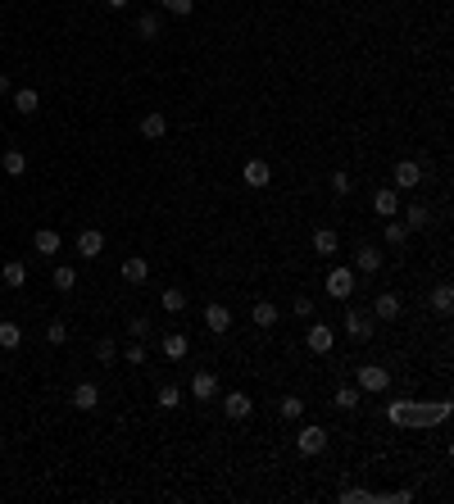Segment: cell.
<instances>
[{
  "instance_id": "1f68e13d",
  "label": "cell",
  "mask_w": 454,
  "mask_h": 504,
  "mask_svg": "<svg viewBox=\"0 0 454 504\" xmlns=\"http://www.w3.org/2000/svg\"><path fill=\"white\" fill-rule=\"evenodd\" d=\"M332 404L336 409H359V391H354V386H341V391L332 395Z\"/></svg>"
},
{
  "instance_id": "8992f818",
  "label": "cell",
  "mask_w": 454,
  "mask_h": 504,
  "mask_svg": "<svg viewBox=\"0 0 454 504\" xmlns=\"http://www.w3.org/2000/svg\"><path fill=\"white\" fill-rule=\"evenodd\" d=\"M386 386H391V373H386L382 364H363V368H359V391H373V395H378V391H386Z\"/></svg>"
},
{
  "instance_id": "484cf974",
  "label": "cell",
  "mask_w": 454,
  "mask_h": 504,
  "mask_svg": "<svg viewBox=\"0 0 454 504\" xmlns=\"http://www.w3.org/2000/svg\"><path fill=\"white\" fill-rule=\"evenodd\" d=\"M432 309H436V314H450L454 309V286L450 282H441L436 291H432Z\"/></svg>"
},
{
  "instance_id": "7402d4cb",
  "label": "cell",
  "mask_w": 454,
  "mask_h": 504,
  "mask_svg": "<svg viewBox=\"0 0 454 504\" xmlns=\"http://www.w3.org/2000/svg\"><path fill=\"white\" fill-rule=\"evenodd\" d=\"M0 168H5L9 178H23V173H27V154H23V150H5V159H0Z\"/></svg>"
},
{
  "instance_id": "f1b7e54d",
  "label": "cell",
  "mask_w": 454,
  "mask_h": 504,
  "mask_svg": "<svg viewBox=\"0 0 454 504\" xmlns=\"http://www.w3.org/2000/svg\"><path fill=\"white\" fill-rule=\"evenodd\" d=\"M159 305H163V309H168V314H182V309H187V291H178V286H168V291H163V296H159Z\"/></svg>"
},
{
  "instance_id": "e0dca14e",
  "label": "cell",
  "mask_w": 454,
  "mask_h": 504,
  "mask_svg": "<svg viewBox=\"0 0 454 504\" xmlns=\"http://www.w3.org/2000/svg\"><path fill=\"white\" fill-rule=\"evenodd\" d=\"M163 132H168V119H163L159 110H150L146 119H141V137H146V141H159Z\"/></svg>"
},
{
  "instance_id": "83f0119b",
  "label": "cell",
  "mask_w": 454,
  "mask_h": 504,
  "mask_svg": "<svg viewBox=\"0 0 454 504\" xmlns=\"http://www.w3.org/2000/svg\"><path fill=\"white\" fill-rule=\"evenodd\" d=\"M0 277H5V286H14V291H18V286H23V282H27V268H23V264H18V259H9V264H5V268H0Z\"/></svg>"
},
{
  "instance_id": "2e32d148",
  "label": "cell",
  "mask_w": 454,
  "mask_h": 504,
  "mask_svg": "<svg viewBox=\"0 0 454 504\" xmlns=\"http://www.w3.org/2000/svg\"><path fill=\"white\" fill-rule=\"evenodd\" d=\"M354 268L373 277V273L382 268V250H378V246H359V255H354Z\"/></svg>"
},
{
  "instance_id": "3957f363",
  "label": "cell",
  "mask_w": 454,
  "mask_h": 504,
  "mask_svg": "<svg viewBox=\"0 0 454 504\" xmlns=\"http://www.w3.org/2000/svg\"><path fill=\"white\" fill-rule=\"evenodd\" d=\"M345 332H350V341H373V314L368 309H345Z\"/></svg>"
},
{
  "instance_id": "e575fe53",
  "label": "cell",
  "mask_w": 454,
  "mask_h": 504,
  "mask_svg": "<svg viewBox=\"0 0 454 504\" xmlns=\"http://www.w3.org/2000/svg\"><path fill=\"white\" fill-rule=\"evenodd\" d=\"M95 359H100V364H114V359H119V345H114L109 336H105V341H95Z\"/></svg>"
},
{
  "instance_id": "4dcf8cb0",
  "label": "cell",
  "mask_w": 454,
  "mask_h": 504,
  "mask_svg": "<svg viewBox=\"0 0 454 504\" xmlns=\"http://www.w3.org/2000/svg\"><path fill=\"white\" fill-rule=\"evenodd\" d=\"M137 32H141V41H154V37H159V14H141Z\"/></svg>"
},
{
  "instance_id": "ffe728a7",
  "label": "cell",
  "mask_w": 454,
  "mask_h": 504,
  "mask_svg": "<svg viewBox=\"0 0 454 504\" xmlns=\"http://www.w3.org/2000/svg\"><path fill=\"white\" fill-rule=\"evenodd\" d=\"M382 237H386V246H404V241H409V227H404V218H400V214L386 218V232H382Z\"/></svg>"
},
{
  "instance_id": "6da1fadb",
  "label": "cell",
  "mask_w": 454,
  "mask_h": 504,
  "mask_svg": "<svg viewBox=\"0 0 454 504\" xmlns=\"http://www.w3.org/2000/svg\"><path fill=\"white\" fill-rule=\"evenodd\" d=\"M386 418L395 427H432V423H446L450 418V404L436 400V404H418V400H391L386 404Z\"/></svg>"
},
{
  "instance_id": "836d02e7",
  "label": "cell",
  "mask_w": 454,
  "mask_h": 504,
  "mask_svg": "<svg viewBox=\"0 0 454 504\" xmlns=\"http://www.w3.org/2000/svg\"><path fill=\"white\" fill-rule=\"evenodd\" d=\"M18 341H23V332H18V323H0V345H5V350H14Z\"/></svg>"
},
{
  "instance_id": "4fadbf2b",
  "label": "cell",
  "mask_w": 454,
  "mask_h": 504,
  "mask_svg": "<svg viewBox=\"0 0 454 504\" xmlns=\"http://www.w3.org/2000/svg\"><path fill=\"white\" fill-rule=\"evenodd\" d=\"M69 400H73V409H95V404H100V391H95V382H77Z\"/></svg>"
},
{
  "instance_id": "30bf717a",
  "label": "cell",
  "mask_w": 454,
  "mask_h": 504,
  "mask_svg": "<svg viewBox=\"0 0 454 504\" xmlns=\"http://www.w3.org/2000/svg\"><path fill=\"white\" fill-rule=\"evenodd\" d=\"M305 345H309V350H314V354H327V350H332V345H336V336H332V327H323V323H314V327H309V332H305Z\"/></svg>"
},
{
  "instance_id": "44dd1931",
  "label": "cell",
  "mask_w": 454,
  "mask_h": 504,
  "mask_svg": "<svg viewBox=\"0 0 454 504\" xmlns=\"http://www.w3.org/2000/svg\"><path fill=\"white\" fill-rule=\"evenodd\" d=\"M36 105H41V95H36L32 86H18L14 91V110L18 114H36Z\"/></svg>"
},
{
  "instance_id": "d6986e66",
  "label": "cell",
  "mask_w": 454,
  "mask_h": 504,
  "mask_svg": "<svg viewBox=\"0 0 454 504\" xmlns=\"http://www.w3.org/2000/svg\"><path fill=\"white\" fill-rule=\"evenodd\" d=\"M123 277H128V282H146V277H150V264H146V259H141V255H132V259H123Z\"/></svg>"
},
{
  "instance_id": "ab89813d",
  "label": "cell",
  "mask_w": 454,
  "mask_h": 504,
  "mask_svg": "<svg viewBox=\"0 0 454 504\" xmlns=\"http://www.w3.org/2000/svg\"><path fill=\"white\" fill-rule=\"evenodd\" d=\"M295 318H309V314H314V300H309V296H295Z\"/></svg>"
},
{
  "instance_id": "ac0fdd59",
  "label": "cell",
  "mask_w": 454,
  "mask_h": 504,
  "mask_svg": "<svg viewBox=\"0 0 454 504\" xmlns=\"http://www.w3.org/2000/svg\"><path fill=\"white\" fill-rule=\"evenodd\" d=\"M159 350L168 354L173 364H178V359H187V350H191V345H187V336H182V332H168V336L159 341Z\"/></svg>"
},
{
  "instance_id": "9c48e42d",
  "label": "cell",
  "mask_w": 454,
  "mask_h": 504,
  "mask_svg": "<svg viewBox=\"0 0 454 504\" xmlns=\"http://www.w3.org/2000/svg\"><path fill=\"white\" fill-rule=\"evenodd\" d=\"M191 395H196V400H218V373L200 368V373L191 377Z\"/></svg>"
},
{
  "instance_id": "603a6c76",
  "label": "cell",
  "mask_w": 454,
  "mask_h": 504,
  "mask_svg": "<svg viewBox=\"0 0 454 504\" xmlns=\"http://www.w3.org/2000/svg\"><path fill=\"white\" fill-rule=\"evenodd\" d=\"M250 323H255V327H273V323H277V305H268V300H259V305L250 309Z\"/></svg>"
},
{
  "instance_id": "7c38bea8",
  "label": "cell",
  "mask_w": 454,
  "mask_h": 504,
  "mask_svg": "<svg viewBox=\"0 0 454 504\" xmlns=\"http://www.w3.org/2000/svg\"><path fill=\"white\" fill-rule=\"evenodd\" d=\"M205 327H209L214 336H223L227 327H232V309H227V305H205Z\"/></svg>"
},
{
  "instance_id": "7bdbcfd3",
  "label": "cell",
  "mask_w": 454,
  "mask_h": 504,
  "mask_svg": "<svg viewBox=\"0 0 454 504\" xmlns=\"http://www.w3.org/2000/svg\"><path fill=\"white\" fill-rule=\"evenodd\" d=\"M0 95H9V77L5 73H0Z\"/></svg>"
},
{
  "instance_id": "74e56055",
  "label": "cell",
  "mask_w": 454,
  "mask_h": 504,
  "mask_svg": "<svg viewBox=\"0 0 454 504\" xmlns=\"http://www.w3.org/2000/svg\"><path fill=\"white\" fill-rule=\"evenodd\" d=\"M300 413H305V400L300 395H286L282 400V418H300Z\"/></svg>"
},
{
  "instance_id": "5b68a950",
  "label": "cell",
  "mask_w": 454,
  "mask_h": 504,
  "mask_svg": "<svg viewBox=\"0 0 454 504\" xmlns=\"http://www.w3.org/2000/svg\"><path fill=\"white\" fill-rule=\"evenodd\" d=\"M350 291H354V268H332L327 273V296L332 300H350Z\"/></svg>"
},
{
  "instance_id": "8d00e7d4",
  "label": "cell",
  "mask_w": 454,
  "mask_h": 504,
  "mask_svg": "<svg viewBox=\"0 0 454 504\" xmlns=\"http://www.w3.org/2000/svg\"><path fill=\"white\" fill-rule=\"evenodd\" d=\"M46 341H51V345H64V341H69V327H64L60 318H55V323L46 327Z\"/></svg>"
},
{
  "instance_id": "277c9868",
  "label": "cell",
  "mask_w": 454,
  "mask_h": 504,
  "mask_svg": "<svg viewBox=\"0 0 454 504\" xmlns=\"http://www.w3.org/2000/svg\"><path fill=\"white\" fill-rule=\"evenodd\" d=\"M391 182H395V191H413V187H422V164L400 159V164H395V173H391Z\"/></svg>"
},
{
  "instance_id": "7a4b0ae2",
  "label": "cell",
  "mask_w": 454,
  "mask_h": 504,
  "mask_svg": "<svg viewBox=\"0 0 454 504\" xmlns=\"http://www.w3.org/2000/svg\"><path fill=\"white\" fill-rule=\"evenodd\" d=\"M295 450H300V454H323L327 450V427H318V423L300 427V432H295Z\"/></svg>"
},
{
  "instance_id": "d4e9b609",
  "label": "cell",
  "mask_w": 454,
  "mask_h": 504,
  "mask_svg": "<svg viewBox=\"0 0 454 504\" xmlns=\"http://www.w3.org/2000/svg\"><path fill=\"white\" fill-rule=\"evenodd\" d=\"M32 246H36V255H55V250H60V232L41 227V232L32 237Z\"/></svg>"
},
{
  "instance_id": "cb8c5ba5",
  "label": "cell",
  "mask_w": 454,
  "mask_h": 504,
  "mask_svg": "<svg viewBox=\"0 0 454 504\" xmlns=\"http://www.w3.org/2000/svg\"><path fill=\"white\" fill-rule=\"evenodd\" d=\"M427 223H432L427 205H409V209H404V227H409V232H422Z\"/></svg>"
},
{
  "instance_id": "9a60e30c",
  "label": "cell",
  "mask_w": 454,
  "mask_h": 504,
  "mask_svg": "<svg viewBox=\"0 0 454 504\" xmlns=\"http://www.w3.org/2000/svg\"><path fill=\"white\" fill-rule=\"evenodd\" d=\"M268 182H273V168H268L264 159H250V164H246V187L259 191V187H268Z\"/></svg>"
},
{
  "instance_id": "52a82bcc",
  "label": "cell",
  "mask_w": 454,
  "mask_h": 504,
  "mask_svg": "<svg viewBox=\"0 0 454 504\" xmlns=\"http://www.w3.org/2000/svg\"><path fill=\"white\" fill-rule=\"evenodd\" d=\"M100 250H105V232L100 227H82L77 232V255L82 259H100Z\"/></svg>"
},
{
  "instance_id": "ee69618b",
  "label": "cell",
  "mask_w": 454,
  "mask_h": 504,
  "mask_svg": "<svg viewBox=\"0 0 454 504\" xmlns=\"http://www.w3.org/2000/svg\"><path fill=\"white\" fill-rule=\"evenodd\" d=\"M105 5H109V9H123V5H128V0H105Z\"/></svg>"
},
{
  "instance_id": "b9f144b4",
  "label": "cell",
  "mask_w": 454,
  "mask_h": 504,
  "mask_svg": "<svg viewBox=\"0 0 454 504\" xmlns=\"http://www.w3.org/2000/svg\"><path fill=\"white\" fill-rule=\"evenodd\" d=\"M123 359H128V364H146V350H141V345H128V354H123Z\"/></svg>"
},
{
  "instance_id": "d6a6232c",
  "label": "cell",
  "mask_w": 454,
  "mask_h": 504,
  "mask_svg": "<svg viewBox=\"0 0 454 504\" xmlns=\"http://www.w3.org/2000/svg\"><path fill=\"white\" fill-rule=\"evenodd\" d=\"M154 404H159V409H178V404H182V391H178V386H159Z\"/></svg>"
},
{
  "instance_id": "5bb4252c",
  "label": "cell",
  "mask_w": 454,
  "mask_h": 504,
  "mask_svg": "<svg viewBox=\"0 0 454 504\" xmlns=\"http://www.w3.org/2000/svg\"><path fill=\"white\" fill-rule=\"evenodd\" d=\"M373 209H378L382 218H395V214H400V196H395V187H382L378 196H373Z\"/></svg>"
},
{
  "instance_id": "8fae6325",
  "label": "cell",
  "mask_w": 454,
  "mask_h": 504,
  "mask_svg": "<svg viewBox=\"0 0 454 504\" xmlns=\"http://www.w3.org/2000/svg\"><path fill=\"white\" fill-rule=\"evenodd\" d=\"M373 318H382V323H395V318H400V296H395V291H382V296L373 300Z\"/></svg>"
},
{
  "instance_id": "ba28073f",
  "label": "cell",
  "mask_w": 454,
  "mask_h": 504,
  "mask_svg": "<svg viewBox=\"0 0 454 504\" xmlns=\"http://www.w3.org/2000/svg\"><path fill=\"white\" fill-rule=\"evenodd\" d=\"M223 413L232 423H241V418H250L255 413V400H250L246 391H232V395H223Z\"/></svg>"
},
{
  "instance_id": "60d3db41",
  "label": "cell",
  "mask_w": 454,
  "mask_h": 504,
  "mask_svg": "<svg viewBox=\"0 0 454 504\" xmlns=\"http://www.w3.org/2000/svg\"><path fill=\"white\" fill-rule=\"evenodd\" d=\"M132 336H150V318H141V314L132 318Z\"/></svg>"
},
{
  "instance_id": "f546056e",
  "label": "cell",
  "mask_w": 454,
  "mask_h": 504,
  "mask_svg": "<svg viewBox=\"0 0 454 504\" xmlns=\"http://www.w3.org/2000/svg\"><path fill=\"white\" fill-rule=\"evenodd\" d=\"M51 282H55V291H73V286H77V273H73L69 264H60V268L51 273Z\"/></svg>"
},
{
  "instance_id": "4316f807",
  "label": "cell",
  "mask_w": 454,
  "mask_h": 504,
  "mask_svg": "<svg viewBox=\"0 0 454 504\" xmlns=\"http://www.w3.org/2000/svg\"><path fill=\"white\" fill-rule=\"evenodd\" d=\"M336 246H341V241H336L332 227H318L314 232V250H318V255H336Z\"/></svg>"
},
{
  "instance_id": "d590c367",
  "label": "cell",
  "mask_w": 454,
  "mask_h": 504,
  "mask_svg": "<svg viewBox=\"0 0 454 504\" xmlns=\"http://www.w3.org/2000/svg\"><path fill=\"white\" fill-rule=\"evenodd\" d=\"M163 9H168V14H178V18H187L191 9H196V0H159Z\"/></svg>"
},
{
  "instance_id": "f35d334b",
  "label": "cell",
  "mask_w": 454,
  "mask_h": 504,
  "mask_svg": "<svg viewBox=\"0 0 454 504\" xmlns=\"http://www.w3.org/2000/svg\"><path fill=\"white\" fill-rule=\"evenodd\" d=\"M350 187H354V182H350V173H341V168H336V173H332V191H336V196H350Z\"/></svg>"
}]
</instances>
